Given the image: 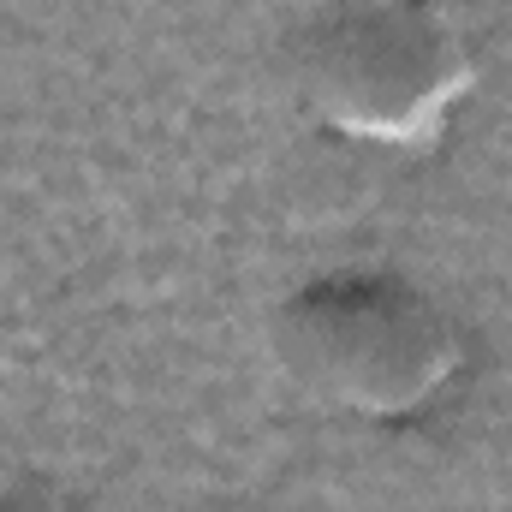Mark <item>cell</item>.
Here are the masks:
<instances>
[{
	"label": "cell",
	"instance_id": "obj_1",
	"mask_svg": "<svg viewBox=\"0 0 512 512\" xmlns=\"http://www.w3.org/2000/svg\"><path fill=\"white\" fill-rule=\"evenodd\" d=\"M274 352L310 399L364 423L423 417L465 370L459 322L387 268L304 280L274 316Z\"/></svg>",
	"mask_w": 512,
	"mask_h": 512
},
{
	"label": "cell",
	"instance_id": "obj_2",
	"mask_svg": "<svg viewBox=\"0 0 512 512\" xmlns=\"http://www.w3.org/2000/svg\"><path fill=\"white\" fill-rule=\"evenodd\" d=\"M477 60L429 0H328L292 36V90L346 143H429L471 96Z\"/></svg>",
	"mask_w": 512,
	"mask_h": 512
},
{
	"label": "cell",
	"instance_id": "obj_3",
	"mask_svg": "<svg viewBox=\"0 0 512 512\" xmlns=\"http://www.w3.org/2000/svg\"><path fill=\"white\" fill-rule=\"evenodd\" d=\"M0 512H72V501L48 483V477H0Z\"/></svg>",
	"mask_w": 512,
	"mask_h": 512
}]
</instances>
